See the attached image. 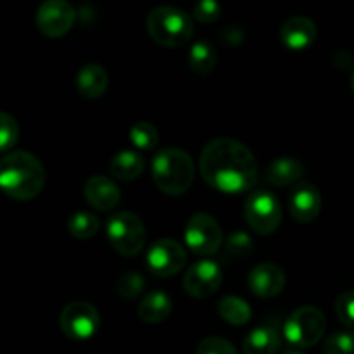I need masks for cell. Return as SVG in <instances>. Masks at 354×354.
<instances>
[{"label":"cell","instance_id":"1","mask_svg":"<svg viewBox=\"0 0 354 354\" xmlns=\"http://www.w3.org/2000/svg\"><path fill=\"white\" fill-rule=\"evenodd\" d=\"M204 182L223 194L249 192L258 182V162L251 149L230 137L211 140L199 159Z\"/></svg>","mask_w":354,"mask_h":354},{"label":"cell","instance_id":"2","mask_svg":"<svg viewBox=\"0 0 354 354\" xmlns=\"http://www.w3.org/2000/svg\"><path fill=\"white\" fill-rule=\"evenodd\" d=\"M45 185L44 165L28 151L9 152L0 161V187L14 201H31Z\"/></svg>","mask_w":354,"mask_h":354},{"label":"cell","instance_id":"3","mask_svg":"<svg viewBox=\"0 0 354 354\" xmlns=\"http://www.w3.org/2000/svg\"><path fill=\"white\" fill-rule=\"evenodd\" d=\"M151 171L156 187L168 196L185 194L192 187L196 175L192 158L183 149L176 147H166L156 152Z\"/></svg>","mask_w":354,"mask_h":354},{"label":"cell","instance_id":"4","mask_svg":"<svg viewBox=\"0 0 354 354\" xmlns=\"http://www.w3.org/2000/svg\"><path fill=\"white\" fill-rule=\"evenodd\" d=\"M147 31L161 47L176 48L192 38V17L183 9L173 6H159L147 16Z\"/></svg>","mask_w":354,"mask_h":354},{"label":"cell","instance_id":"5","mask_svg":"<svg viewBox=\"0 0 354 354\" xmlns=\"http://www.w3.org/2000/svg\"><path fill=\"white\" fill-rule=\"evenodd\" d=\"M106 232L111 245L120 254L128 256V258L137 256L145 248L147 234H145L144 223H142L140 216L130 213V211L113 214L107 220Z\"/></svg>","mask_w":354,"mask_h":354},{"label":"cell","instance_id":"6","mask_svg":"<svg viewBox=\"0 0 354 354\" xmlns=\"http://www.w3.org/2000/svg\"><path fill=\"white\" fill-rule=\"evenodd\" d=\"M327 320L324 311L315 306H303L294 311L283 325L287 342L296 349L313 348L325 334Z\"/></svg>","mask_w":354,"mask_h":354},{"label":"cell","instance_id":"7","mask_svg":"<svg viewBox=\"0 0 354 354\" xmlns=\"http://www.w3.org/2000/svg\"><path fill=\"white\" fill-rule=\"evenodd\" d=\"M244 214L249 227L256 234L270 235L280 227L282 206L275 194H272L270 190H254L245 199Z\"/></svg>","mask_w":354,"mask_h":354},{"label":"cell","instance_id":"8","mask_svg":"<svg viewBox=\"0 0 354 354\" xmlns=\"http://www.w3.org/2000/svg\"><path fill=\"white\" fill-rule=\"evenodd\" d=\"M183 237H185L187 248L194 254L211 256L220 251L221 242H223V232L211 214L197 213L187 221Z\"/></svg>","mask_w":354,"mask_h":354},{"label":"cell","instance_id":"9","mask_svg":"<svg viewBox=\"0 0 354 354\" xmlns=\"http://www.w3.org/2000/svg\"><path fill=\"white\" fill-rule=\"evenodd\" d=\"M62 332L73 341H86L99 330V311L86 301H73L62 310L59 318Z\"/></svg>","mask_w":354,"mask_h":354},{"label":"cell","instance_id":"10","mask_svg":"<svg viewBox=\"0 0 354 354\" xmlns=\"http://www.w3.org/2000/svg\"><path fill=\"white\" fill-rule=\"evenodd\" d=\"M187 265V251L175 239H159L147 251V268L159 279L175 277Z\"/></svg>","mask_w":354,"mask_h":354},{"label":"cell","instance_id":"11","mask_svg":"<svg viewBox=\"0 0 354 354\" xmlns=\"http://www.w3.org/2000/svg\"><path fill=\"white\" fill-rule=\"evenodd\" d=\"M76 21V10L68 0H45L37 10V28L48 38H61Z\"/></svg>","mask_w":354,"mask_h":354},{"label":"cell","instance_id":"12","mask_svg":"<svg viewBox=\"0 0 354 354\" xmlns=\"http://www.w3.org/2000/svg\"><path fill=\"white\" fill-rule=\"evenodd\" d=\"M223 273L213 259H199L187 270L183 277V289L196 299H206L220 289Z\"/></svg>","mask_w":354,"mask_h":354},{"label":"cell","instance_id":"13","mask_svg":"<svg viewBox=\"0 0 354 354\" xmlns=\"http://www.w3.org/2000/svg\"><path fill=\"white\" fill-rule=\"evenodd\" d=\"M248 286L256 297L270 299L279 296L286 287V273L275 263H261L254 266L248 277Z\"/></svg>","mask_w":354,"mask_h":354},{"label":"cell","instance_id":"14","mask_svg":"<svg viewBox=\"0 0 354 354\" xmlns=\"http://www.w3.org/2000/svg\"><path fill=\"white\" fill-rule=\"evenodd\" d=\"M289 211L299 223H310L320 214L322 196L320 190L310 182H301L294 185L289 196Z\"/></svg>","mask_w":354,"mask_h":354},{"label":"cell","instance_id":"15","mask_svg":"<svg viewBox=\"0 0 354 354\" xmlns=\"http://www.w3.org/2000/svg\"><path fill=\"white\" fill-rule=\"evenodd\" d=\"M83 196L86 203L99 211H111L120 204L121 190L116 182L107 176H90L83 187Z\"/></svg>","mask_w":354,"mask_h":354},{"label":"cell","instance_id":"16","mask_svg":"<svg viewBox=\"0 0 354 354\" xmlns=\"http://www.w3.org/2000/svg\"><path fill=\"white\" fill-rule=\"evenodd\" d=\"M318 37L317 24L306 16H292L280 28V38L290 50H304L311 47Z\"/></svg>","mask_w":354,"mask_h":354},{"label":"cell","instance_id":"17","mask_svg":"<svg viewBox=\"0 0 354 354\" xmlns=\"http://www.w3.org/2000/svg\"><path fill=\"white\" fill-rule=\"evenodd\" d=\"M306 173L304 165L294 158H279L273 159L265 169L266 182L275 187H290L303 182Z\"/></svg>","mask_w":354,"mask_h":354},{"label":"cell","instance_id":"18","mask_svg":"<svg viewBox=\"0 0 354 354\" xmlns=\"http://www.w3.org/2000/svg\"><path fill=\"white\" fill-rule=\"evenodd\" d=\"M107 86H109V76L100 64L83 66L76 76V88L85 99H100L106 93Z\"/></svg>","mask_w":354,"mask_h":354},{"label":"cell","instance_id":"19","mask_svg":"<svg viewBox=\"0 0 354 354\" xmlns=\"http://www.w3.org/2000/svg\"><path fill=\"white\" fill-rule=\"evenodd\" d=\"M244 354H277L280 349V334L273 325L256 327L245 335L242 344Z\"/></svg>","mask_w":354,"mask_h":354},{"label":"cell","instance_id":"20","mask_svg":"<svg viewBox=\"0 0 354 354\" xmlns=\"http://www.w3.org/2000/svg\"><path fill=\"white\" fill-rule=\"evenodd\" d=\"M171 297L162 290H152L138 304L137 315L145 324H161L171 315Z\"/></svg>","mask_w":354,"mask_h":354},{"label":"cell","instance_id":"21","mask_svg":"<svg viewBox=\"0 0 354 354\" xmlns=\"http://www.w3.org/2000/svg\"><path fill=\"white\" fill-rule=\"evenodd\" d=\"M111 175L118 180H123V182H133L138 176H142L145 169V161L137 151L133 149H127V151H121L111 159L109 162Z\"/></svg>","mask_w":354,"mask_h":354},{"label":"cell","instance_id":"22","mask_svg":"<svg viewBox=\"0 0 354 354\" xmlns=\"http://www.w3.org/2000/svg\"><path fill=\"white\" fill-rule=\"evenodd\" d=\"M218 55L213 45L206 40H199L190 47L189 52V66L194 73L204 76L213 73L216 68Z\"/></svg>","mask_w":354,"mask_h":354},{"label":"cell","instance_id":"23","mask_svg":"<svg viewBox=\"0 0 354 354\" xmlns=\"http://www.w3.org/2000/svg\"><path fill=\"white\" fill-rule=\"evenodd\" d=\"M218 313L225 322L235 325V327H242L252 317L251 306L242 297L237 296H225L218 304Z\"/></svg>","mask_w":354,"mask_h":354},{"label":"cell","instance_id":"24","mask_svg":"<svg viewBox=\"0 0 354 354\" xmlns=\"http://www.w3.org/2000/svg\"><path fill=\"white\" fill-rule=\"evenodd\" d=\"M99 218L92 213H86V211H78L68 220L69 235L80 239V241L92 239L99 232Z\"/></svg>","mask_w":354,"mask_h":354},{"label":"cell","instance_id":"25","mask_svg":"<svg viewBox=\"0 0 354 354\" xmlns=\"http://www.w3.org/2000/svg\"><path fill=\"white\" fill-rule=\"evenodd\" d=\"M130 140L138 151H154L158 147L159 133L154 124L149 121H137L130 128Z\"/></svg>","mask_w":354,"mask_h":354},{"label":"cell","instance_id":"26","mask_svg":"<svg viewBox=\"0 0 354 354\" xmlns=\"http://www.w3.org/2000/svg\"><path fill=\"white\" fill-rule=\"evenodd\" d=\"M145 289V279L142 273L138 272H128L124 275H121V279L118 280V294H120L123 299L133 301L144 292Z\"/></svg>","mask_w":354,"mask_h":354},{"label":"cell","instance_id":"27","mask_svg":"<svg viewBox=\"0 0 354 354\" xmlns=\"http://www.w3.org/2000/svg\"><path fill=\"white\" fill-rule=\"evenodd\" d=\"M252 248H254V242H252L251 235L242 230H237L232 232L230 237L227 239L225 252H227L228 258H244V256L251 254Z\"/></svg>","mask_w":354,"mask_h":354},{"label":"cell","instance_id":"28","mask_svg":"<svg viewBox=\"0 0 354 354\" xmlns=\"http://www.w3.org/2000/svg\"><path fill=\"white\" fill-rule=\"evenodd\" d=\"M324 354H354V330L334 332L325 341Z\"/></svg>","mask_w":354,"mask_h":354},{"label":"cell","instance_id":"29","mask_svg":"<svg viewBox=\"0 0 354 354\" xmlns=\"http://www.w3.org/2000/svg\"><path fill=\"white\" fill-rule=\"evenodd\" d=\"M17 137H19L17 121L9 113H0V149L2 152L9 154L10 147H14V144L17 142Z\"/></svg>","mask_w":354,"mask_h":354},{"label":"cell","instance_id":"30","mask_svg":"<svg viewBox=\"0 0 354 354\" xmlns=\"http://www.w3.org/2000/svg\"><path fill=\"white\" fill-rule=\"evenodd\" d=\"M335 313L349 330H354V290H346L339 296L335 303Z\"/></svg>","mask_w":354,"mask_h":354},{"label":"cell","instance_id":"31","mask_svg":"<svg viewBox=\"0 0 354 354\" xmlns=\"http://www.w3.org/2000/svg\"><path fill=\"white\" fill-rule=\"evenodd\" d=\"M221 16V3L218 0H197L194 6V17L199 23H214Z\"/></svg>","mask_w":354,"mask_h":354},{"label":"cell","instance_id":"32","mask_svg":"<svg viewBox=\"0 0 354 354\" xmlns=\"http://www.w3.org/2000/svg\"><path fill=\"white\" fill-rule=\"evenodd\" d=\"M196 354H237V351L227 339L207 337L197 344Z\"/></svg>","mask_w":354,"mask_h":354},{"label":"cell","instance_id":"33","mask_svg":"<svg viewBox=\"0 0 354 354\" xmlns=\"http://www.w3.org/2000/svg\"><path fill=\"white\" fill-rule=\"evenodd\" d=\"M282 354H304V353H301L299 349H289V351H286V353H282Z\"/></svg>","mask_w":354,"mask_h":354},{"label":"cell","instance_id":"34","mask_svg":"<svg viewBox=\"0 0 354 354\" xmlns=\"http://www.w3.org/2000/svg\"><path fill=\"white\" fill-rule=\"evenodd\" d=\"M351 92L354 93V73H353V76H351Z\"/></svg>","mask_w":354,"mask_h":354},{"label":"cell","instance_id":"35","mask_svg":"<svg viewBox=\"0 0 354 354\" xmlns=\"http://www.w3.org/2000/svg\"><path fill=\"white\" fill-rule=\"evenodd\" d=\"M99 354H104V353H99Z\"/></svg>","mask_w":354,"mask_h":354}]
</instances>
